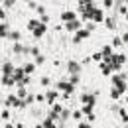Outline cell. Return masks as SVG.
Returning <instances> with one entry per match:
<instances>
[{
	"label": "cell",
	"mask_w": 128,
	"mask_h": 128,
	"mask_svg": "<svg viewBox=\"0 0 128 128\" xmlns=\"http://www.w3.org/2000/svg\"><path fill=\"white\" fill-rule=\"evenodd\" d=\"M104 61L110 65V69H120L122 65L126 63V57H124L122 53H118V55H116V53H112L110 57H108V59H104Z\"/></svg>",
	"instance_id": "6da1fadb"
},
{
	"label": "cell",
	"mask_w": 128,
	"mask_h": 128,
	"mask_svg": "<svg viewBox=\"0 0 128 128\" xmlns=\"http://www.w3.org/2000/svg\"><path fill=\"white\" fill-rule=\"evenodd\" d=\"M110 81H112V85H114V89H118L120 93H126V81H124V75H114Z\"/></svg>",
	"instance_id": "7a4b0ae2"
},
{
	"label": "cell",
	"mask_w": 128,
	"mask_h": 128,
	"mask_svg": "<svg viewBox=\"0 0 128 128\" xmlns=\"http://www.w3.org/2000/svg\"><path fill=\"white\" fill-rule=\"evenodd\" d=\"M57 89L65 93V98H69V95L73 93V85H71V83H67V81H59V83H57Z\"/></svg>",
	"instance_id": "3957f363"
},
{
	"label": "cell",
	"mask_w": 128,
	"mask_h": 128,
	"mask_svg": "<svg viewBox=\"0 0 128 128\" xmlns=\"http://www.w3.org/2000/svg\"><path fill=\"white\" fill-rule=\"evenodd\" d=\"M8 106H26V102L22 100V98H18L16 95H8Z\"/></svg>",
	"instance_id": "277c9868"
},
{
	"label": "cell",
	"mask_w": 128,
	"mask_h": 128,
	"mask_svg": "<svg viewBox=\"0 0 128 128\" xmlns=\"http://www.w3.org/2000/svg\"><path fill=\"white\" fill-rule=\"evenodd\" d=\"M104 18H102V10L100 8H93V12H91V22H102Z\"/></svg>",
	"instance_id": "5b68a950"
},
{
	"label": "cell",
	"mask_w": 128,
	"mask_h": 128,
	"mask_svg": "<svg viewBox=\"0 0 128 128\" xmlns=\"http://www.w3.org/2000/svg\"><path fill=\"white\" fill-rule=\"evenodd\" d=\"M65 28H67L69 32H79V30H81V22H79V18H77V20H73V22H69V24H65Z\"/></svg>",
	"instance_id": "8992f818"
},
{
	"label": "cell",
	"mask_w": 128,
	"mask_h": 128,
	"mask_svg": "<svg viewBox=\"0 0 128 128\" xmlns=\"http://www.w3.org/2000/svg\"><path fill=\"white\" fill-rule=\"evenodd\" d=\"M73 20H77V14H75V12H63V14H61V22H65V24H69V22H73Z\"/></svg>",
	"instance_id": "52a82bcc"
},
{
	"label": "cell",
	"mask_w": 128,
	"mask_h": 128,
	"mask_svg": "<svg viewBox=\"0 0 128 128\" xmlns=\"http://www.w3.org/2000/svg\"><path fill=\"white\" fill-rule=\"evenodd\" d=\"M67 69H69V73H71V75H79L81 65L77 63V61H69V67H67Z\"/></svg>",
	"instance_id": "ba28073f"
},
{
	"label": "cell",
	"mask_w": 128,
	"mask_h": 128,
	"mask_svg": "<svg viewBox=\"0 0 128 128\" xmlns=\"http://www.w3.org/2000/svg\"><path fill=\"white\" fill-rule=\"evenodd\" d=\"M14 71H16V67L12 63H4L2 65V73H4V75H14Z\"/></svg>",
	"instance_id": "9c48e42d"
},
{
	"label": "cell",
	"mask_w": 128,
	"mask_h": 128,
	"mask_svg": "<svg viewBox=\"0 0 128 128\" xmlns=\"http://www.w3.org/2000/svg\"><path fill=\"white\" fill-rule=\"evenodd\" d=\"M81 100H83V104H91V106H95V95H83L81 96Z\"/></svg>",
	"instance_id": "30bf717a"
},
{
	"label": "cell",
	"mask_w": 128,
	"mask_h": 128,
	"mask_svg": "<svg viewBox=\"0 0 128 128\" xmlns=\"http://www.w3.org/2000/svg\"><path fill=\"white\" fill-rule=\"evenodd\" d=\"M89 36H91V32H89V30H79V32H77V36H75V42H81V40H87Z\"/></svg>",
	"instance_id": "8fae6325"
},
{
	"label": "cell",
	"mask_w": 128,
	"mask_h": 128,
	"mask_svg": "<svg viewBox=\"0 0 128 128\" xmlns=\"http://www.w3.org/2000/svg\"><path fill=\"white\" fill-rule=\"evenodd\" d=\"M46 30H48V26H46V24H40V26L34 30V36H36V38H42V36L46 34Z\"/></svg>",
	"instance_id": "7c38bea8"
},
{
	"label": "cell",
	"mask_w": 128,
	"mask_h": 128,
	"mask_svg": "<svg viewBox=\"0 0 128 128\" xmlns=\"http://www.w3.org/2000/svg\"><path fill=\"white\" fill-rule=\"evenodd\" d=\"M55 98H57V93H55V91H48V95H46V102H48V104H53Z\"/></svg>",
	"instance_id": "4fadbf2b"
},
{
	"label": "cell",
	"mask_w": 128,
	"mask_h": 128,
	"mask_svg": "<svg viewBox=\"0 0 128 128\" xmlns=\"http://www.w3.org/2000/svg\"><path fill=\"white\" fill-rule=\"evenodd\" d=\"M100 55H102L104 59H108V57L112 55V46H104V48H102V51H100Z\"/></svg>",
	"instance_id": "5bb4252c"
},
{
	"label": "cell",
	"mask_w": 128,
	"mask_h": 128,
	"mask_svg": "<svg viewBox=\"0 0 128 128\" xmlns=\"http://www.w3.org/2000/svg\"><path fill=\"white\" fill-rule=\"evenodd\" d=\"M2 85H6V87H12V85H16V83H14V79H12V75H4Z\"/></svg>",
	"instance_id": "9a60e30c"
},
{
	"label": "cell",
	"mask_w": 128,
	"mask_h": 128,
	"mask_svg": "<svg viewBox=\"0 0 128 128\" xmlns=\"http://www.w3.org/2000/svg\"><path fill=\"white\" fill-rule=\"evenodd\" d=\"M8 32H10V30H8V26L2 22V24H0V38H8Z\"/></svg>",
	"instance_id": "2e32d148"
},
{
	"label": "cell",
	"mask_w": 128,
	"mask_h": 128,
	"mask_svg": "<svg viewBox=\"0 0 128 128\" xmlns=\"http://www.w3.org/2000/svg\"><path fill=\"white\" fill-rule=\"evenodd\" d=\"M100 71H102V73H104V75H110V65L106 63V61H102V63H100Z\"/></svg>",
	"instance_id": "e0dca14e"
},
{
	"label": "cell",
	"mask_w": 128,
	"mask_h": 128,
	"mask_svg": "<svg viewBox=\"0 0 128 128\" xmlns=\"http://www.w3.org/2000/svg\"><path fill=\"white\" fill-rule=\"evenodd\" d=\"M22 69H24V73H26V75H30V73L36 71V65H34V63H26V67H22Z\"/></svg>",
	"instance_id": "ac0fdd59"
},
{
	"label": "cell",
	"mask_w": 128,
	"mask_h": 128,
	"mask_svg": "<svg viewBox=\"0 0 128 128\" xmlns=\"http://www.w3.org/2000/svg\"><path fill=\"white\" fill-rule=\"evenodd\" d=\"M8 38L16 44V42H20V32H8Z\"/></svg>",
	"instance_id": "d6986e66"
},
{
	"label": "cell",
	"mask_w": 128,
	"mask_h": 128,
	"mask_svg": "<svg viewBox=\"0 0 128 128\" xmlns=\"http://www.w3.org/2000/svg\"><path fill=\"white\" fill-rule=\"evenodd\" d=\"M40 24H42V22H40V20H30V22H28V28H30V30H36V28H38V26H40Z\"/></svg>",
	"instance_id": "ffe728a7"
},
{
	"label": "cell",
	"mask_w": 128,
	"mask_h": 128,
	"mask_svg": "<svg viewBox=\"0 0 128 128\" xmlns=\"http://www.w3.org/2000/svg\"><path fill=\"white\" fill-rule=\"evenodd\" d=\"M42 126H44V128H57V126H55V124H53V120H51V118H46Z\"/></svg>",
	"instance_id": "44dd1931"
},
{
	"label": "cell",
	"mask_w": 128,
	"mask_h": 128,
	"mask_svg": "<svg viewBox=\"0 0 128 128\" xmlns=\"http://www.w3.org/2000/svg\"><path fill=\"white\" fill-rule=\"evenodd\" d=\"M81 112H83V114H93V106H91V104H85V106L81 108Z\"/></svg>",
	"instance_id": "7402d4cb"
},
{
	"label": "cell",
	"mask_w": 128,
	"mask_h": 128,
	"mask_svg": "<svg viewBox=\"0 0 128 128\" xmlns=\"http://www.w3.org/2000/svg\"><path fill=\"white\" fill-rule=\"evenodd\" d=\"M22 51H26V48H22V46H20V44H14V53H22Z\"/></svg>",
	"instance_id": "603a6c76"
},
{
	"label": "cell",
	"mask_w": 128,
	"mask_h": 128,
	"mask_svg": "<svg viewBox=\"0 0 128 128\" xmlns=\"http://www.w3.org/2000/svg\"><path fill=\"white\" fill-rule=\"evenodd\" d=\"M120 95H122V93H120L118 89H112V91H110V96H112V98H120Z\"/></svg>",
	"instance_id": "cb8c5ba5"
},
{
	"label": "cell",
	"mask_w": 128,
	"mask_h": 128,
	"mask_svg": "<svg viewBox=\"0 0 128 128\" xmlns=\"http://www.w3.org/2000/svg\"><path fill=\"white\" fill-rule=\"evenodd\" d=\"M104 24H106V28H114V26H116V24H114V20H110V18H106V20H104Z\"/></svg>",
	"instance_id": "d4e9b609"
},
{
	"label": "cell",
	"mask_w": 128,
	"mask_h": 128,
	"mask_svg": "<svg viewBox=\"0 0 128 128\" xmlns=\"http://www.w3.org/2000/svg\"><path fill=\"white\" fill-rule=\"evenodd\" d=\"M59 118L67 120V118H69V110H67V108H63V110H61V114H59Z\"/></svg>",
	"instance_id": "484cf974"
},
{
	"label": "cell",
	"mask_w": 128,
	"mask_h": 128,
	"mask_svg": "<svg viewBox=\"0 0 128 128\" xmlns=\"http://www.w3.org/2000/svg\"><path fill=\"white\" fill-rule=\"evenodd\" d=\"M0 118L8 120V118H10V110H2V112H0Z\"/></svg>",
	"instance_id": "4316f807"
},
{
	"label": "cell",
	"mask_w": 128,
	"mask_h": 128,
	"mask_svg": "<svg viewBox=\"0 0 128 128\" xmlns=\"http://www.w3.org/2000/svg\"><path fill=\"white\" fill-rule=\"evenodd\" d=\"M112 4H114V0H102V6L104 8H110Z\"/></svg>",
	"instance_id": "83f0119b"
},
{
	"label": "cell",
	"mask_w": 128,
	"mask_h": 128,
	"mask_svg": "<svg viewBox=\"0 0 128 128\" xmlns=\"http://www.w3.org/2000/svg\"><path fill=\"white\" fill-rule=\"evenodd\" d=\"M69 83H71V85L75 87V85L79 83V75H73V77H71V81H69Z\"/></svg>",
	"instance_id": "f1b7e54d"
},
{
	"label": "cell",
	"mask_w": 128,
	"mask_h": 128,
	"mask_svg": "<svg viewBox=\"0 0 128 128\" xmlns=\"http://www.w3.org/2000/svg\"><path fill=\"white\" fill-rule=\"evenodd\" d=\"M81 114H83V112H81V110H75V112H73V114H71V116H73L75 120H81Z\"/></svg>",
	"instance_id": "f546056e"
},
{
	"label": "cell",
	"mask_w": 128,
	"mask_h": 128,
	"mask_svg": "<svg viewBox=\"0 0 128 128\" xmlns=\"http://www.w3.org/2000/svg\"><path fill=\"white\" fill-rule=\"evenodd\" d=\"M120 118H122L124 122H128V114H126V110H120Z\"/></svg>",
	"instance_id": "4dcf8cb0"
},
{
	"label": "cell",
	"mask_w": 128,
	"mask_h": 128,
	"mask_svg": "<svg viewBox=\"0 0 128 128\" xmlns=\"http://www.w3.org/2000/svg\"><path fill=\"white\" fill-rule=\"evenodd\" d=\"M40 83H42L44 87H48V85H49V77H42V81H40Z\"/></svg>",
	"instance_id": "1f68e13d"
},
{
	"label": "cell",
	"mask_w": 128,
	"mask_h": 128,
	"mask_svg": "<svg viewBox=\"0 0 128 128\" xmlns=\"http://www.w3.org/2000/svg\"><path fill=\"white\" fill-rule=\"evenodd\" d=\"M34 98H36L38 102H42V100H46V95H36V96H34Z\"/></svg>",
	"instance_id": "d6a6232c"
},
{
	"label": "cell",
	"mask_w": 128,
	"mask_h": 128,
	"mask_svg": "<svg viewBox=\"0 0 128 128\" xmlns=\"http://www.w3.org/2000/svg\"><path fill=\"white\" fill-rule=\"evenodd\" d=\"M40 22H42V24H48V22H49V16H48V14H44V16H42V20H40Z\"/></svg>",
	"instance_id": "836d02e7"
},
{
	"label": "cell",
	"mask_w": 128,
	"mask_h": 128,
	"mask_svg": "<svg viewBox=\"0 0 128 128\" xmlns=\"http://www.w3.org/2000/svg\"><path fill=\"white\" fill-rule=\"evenodd\" d=\"M30 51H32V55H36V57L40 55V51H38V48H30Z\"/></svg>",
	"instance_id": "e575fe53"
},
{
	"label": "cell",
	"mask_w": 128,
	"mask_h": 128,
	"mask_svg": "<svg viewBox=\"0 0 128 128\" xmlns=\"http://www.w3.org/2000/svg\"><path fill=\"white\" fill-rule=\"evenodd\" d=\"M128 12V8H126V4H122V6H120V14H126Z\"/></svg>",
	"instance_id": "d590c367"
},
{
	"label": "cell",
	"mask_w": 128,
	"mask_h": 128,
	"mask_svg": "<svg viewBox=\"0 0 128 128\" xmlns=\"http://www.w3.org/2000/svg\"><path fill=\"white\" fill-rule=\"evenodd\" d=\"M93 59H95V61H100V59H102V55H100V53H95V55H93Z\"/></svg>",
	"instance_id": "8d00e7d4"
},
{
	"label": "cell",
	"mask_w": 128,
	"mask_h": 128,
	"mask_svg": "<svg viewBox=\"0 0 128 128\" xmlns=\"http://www.w3.org/2000/svg\"><path fill=\"white\" fill-rule=\"evenodd\" d=\"M79 128H91V124H87V122H79Z\"/></svg>",
	"instance_id": "74e56055"
},
{
	"label": "cell",
	"mask_w": 128,
	"mask_h": 128,
	"mask_svg": "<svg viewBox=\"0 0 128 128\" xmlns=\"http://www.w3.org/2000/svg\"><path fill=\"white\" fill-rule=\"evenodd\" d=\"M36 63H38V65L44 63V57H42V55H38V57H36Z\"/></svg>",
	"instance_id": "f35d334b"
},
{
	"label": "cell",
	"mask_w": 128,
	"mask_h": 128,
	"mask_svg": "<svg viewBox=\"0 0 128 128\" xmlns=\"http://www.w3.org/2000/svg\"><path fill=\"white\" fill-rule=\"evenodd\" d=\"M4 4H6V6H8V8H10V6H14V0H6V2H4Z\"/></svg>",
	"instance_id": "ab89813d"
},
{
	"label": "cell",
	"mask_w": 128,
	"mask_h": 128,
	"mask_svg": "<svg viewBox=\"0 0 128 128\" xmlns=\"http://www.w3.org/2000/svg\"><path fill=\"white\" fill-rule=\"evenodd\" d=\"M4 18H6V14H4V10L0 8V20H4Z\"/></svg>",
	"instance_id": "60d3db41"
},
{
	"label": "cell",
	"mask_w": 128,
	"mask_h": 128,
	"mask_svg": "<svg viewBox=\"0 0 128 128\" xmlns=\"http://www.w3.org/2000/svg\"><path fill=\"white\" fill-rule=\"evenodd\" d=\"M122 42H128V34H122Z\"/></svg>",
	"instance_id": "b9f144b4"
},
{
	"label": "cell",
	"mask_w": 128,
	"mask_h": 128,
	"mask_svg": "<svg viewBox=\"0 0 128 128\" xmlns=\"http://www.w3.org/2000/svg\"><path fill=\"white\" fill-rule=\"evenodd\" d=\"M6 128H14V126H12V124H6Z\"/></svg>",
	"instance_id": "7bdbcfd3"
},
{
	"label": "cell",
	"mask_w": 128,
	"mask_h": 128,
	"mask_svg": "<svg viewBox=\"0 0 128 128\" xmlns=\"http://www.w3.org/2000/svg\"><path fill=\"white\" fill-rule=\"evenodd\" d=\"M24 2H28V4H32V0H24Z\"/></svg>",
	"instance_id": "ee69618b"
},
{
	"label": "cell",
	"mask_w": 128,
	"mask_h": 128,
	"mask_svg": "<svg viewBox=\"0 0 128 128\" xmlns=\"http://www.w3.org/2000/svg\"><path fill=\"white\" fill-rule=\"evenodd\" d=\"M36 128H44V126H42V124H38V126H36Z\"/></svg>",
	"instance_id": "f6af8a7d"
},
{
	"label": "cell",
	"mask_w": 128,
	"mask_h": 128,
	"mask_svg": "<svg viewBox=\"0 0 128 128\" xmlns=\"http://www.w3.org/2000/svg\"><path fill=\"white\" fill-rule=\"evenodd\" d=\"M126 22H128V12H126Z\"/></svg>",
	"instance_id": "bcb514c9"
},
{
	"label": "cell",
	"mask_w": 128,
	"mask_h": 128,
	"mask_svg": "<svg viewBox=\"0 0 128 128\" xmlns=\"http://www.w3.org/2000/svg\"><path fill=\"white\" fill-rule=\"evenodd\" d=\"M126 102H128V96H126Z\"/></svg>",
	"instance_id": "7dc6e473"
},
{
	"label": "cell",
	"mask_w": 128,
	"mask_h": 128,
	"mask_svg": "<svg viewBox=\"0 0 128 128\" xmlns=\"http://www.w3.org/2000/svg\"><path fill=\"white\" fill-rule=\"evenodd\" d=\"M2 2H6V0H2Z\"/></svg>",
	"instance_id": "c3c4849f"
}]
</instances>
